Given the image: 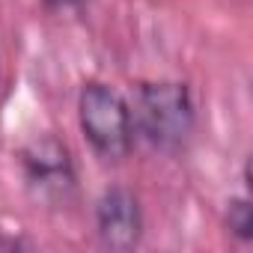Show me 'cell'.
<instances>
[{
  "mask_svg": "<svg viewBox=\"0 0 253 253\" xmlns=\"http://www.w3.org/2000/svg\"><path fill=\"white\" fill-rule=\"evenodd\" d=\"M226 226L235 238L241 241H250L253 235V211H250V200L247 197H235L229 200V209H226Z\"/></svg>",
  "mask_w": 253,
  "mask_h": 253,
  "instance_id": "5",
  "label": "cell"
},
{
  "mask_svg": "<svg viewBox=\"0 0 253 253\" xmlns=\"http://www.w3.org/2000/svg\"><path fill=\"white\" fill-rule=\"evenodd\" d=\"M131 119H134V134H143L149 146L161 152H179L191 140L197 125L188 84L179 81L140 84Z\"/></svg>",
  "mask_w": 253,
  "mask_h": 253,
  "instance_id": "1",
  "label": "cell"
},
{
  "mask_svg": "<svg viewBox=\"0 0 253 253\" xmlns=\"http://www.w3.org/2000/svg\"><path fill=\"white\" fill-rule=\"evenodd\" d=\"M84 3H86V0H45L48 9H78Z\"/></svg>",
  "mask_w": 253,
  "mask_h": 253,
  "instance_id": "6",
  "label": "cell"
},
{
  "mask_svg": "<svg viewBox=\"0 0 253 253\" xmlns=\"http://www.w3.org/2000/svg\"><path fill=\"white\" fill-rule=\"evenodd\" d=\"M21 167L27 185L45 200H60V197L66 200L75 188V167L69 146L51 134H42L21 149Z\"/></svg>",
  "mask_w": 253,
  "mask_h": 253,
  "instance_id": "3",
  "label": "cell"
},
{
  "mask_svg": "<svg viewBox=\"0 0 253 253\" xmlns=\"http://www.w3.org/2000/svg\"><path fill=\"white\" fill-rule=\"evenodd\" d=\"M78 122L89 146L107 161H122L134 146L131 107L107 84H84L78 95Z\"/></svg>",
  "mask_w": 253,
  "mask_h": 253,
  "instance_id": "2",
  "label": "cell"
},
{
  "mask_svg": "<svg viewBox=\"0 0 253 253\" xmlns=\"http://www.w3.org/2000/svg\"><path fill=\"white\" fill-rule=\"evenodd\" d=\"M95 226L98 238L110 250H131L143 235V211L140 200L131 188L113 185L95 203Z\"/></svg>",
  "mask_w": 253,
  "mask_h": 253,
  "instance_id": "4",
  "label": "cell"
}]
</instances>
